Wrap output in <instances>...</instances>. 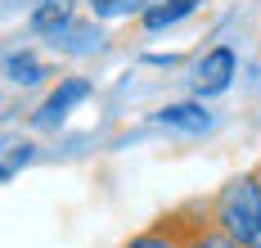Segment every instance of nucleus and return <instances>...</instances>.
I'll return each mask as SVG.
<instances>
[{
	"label": "nucleus",
	"mask_w": 261,
	"mask_h": 248,
	"mask_svg": "<svg viewBox=\"0 0 261 248\" xmlns=\"http://www.w3.org/2000/svg\"><path fill=\"white\" fill-rule=\"evenodd\" d=\"M0 176H9V167H0Z\"/></svg>",
	"instance_id": "obj_11"
},
{
	"label": "nucleus",
	"mask_w": 261,
	"mask_h": 248,
	"mask_svg": "<svg viewBox=\"0 0 261 248\" xmlns=\"http://www.w3.org/2000/svg\"><path fill=\"white\" fill-rule=\"evenodd\" d=\"M68 18H72V5H63V0H50V5H41V9L32 14V28H36V32H59Z\"/></svg>",
	"instance_id": "obj_7"
},
{
	"label": "nucleus",
	"mask_w": 261,
	"mask_h": 248,
	"mask_svg": "<svg viewBox=\"0 0 261 248\" xmlns=\"http://www.w3.org/2000/svg\"><path fill=\"white\" fill-rule=\"evenodd\" d=\"M180 248H243V244H234L230 235H221L216 226H203V230L185 235V239H180Z\"/></svg>",
	"instance_id": "obj_8"
},
{
	"label": "nucleus",
	"mask_w": 261,
	"mask_h": 248,
	"mask_svg": "<svg viewBox=\"0 0 261 248\" xmlns=\"http://www.w3.org/2000/svg\"><path fill=\"white\" fill-rule=\"evenodd\" d=\"M234 68H239V59H234L230 45L207 50V55L198 59V68H194V90H198V95H221L225 86L234 82Z\"/></svg>",
	"instance_id": "obj_2"
},
{
	"label": "nucleus",
	"mask_w": 261,
	"mask_h": 248,
	"mask_svg": "<svg viewBox=\"0 0 261 248\" xmlns=\"http://www.w3.org/2000/svg\"><path fill=\"white\" fill-rule=\"evenodd\" d=\"M158 117H162L167 127H180V131H207L212 127V117L198 109V104H167Z\"/></svg>",
	"instance_id": "obj_6"
},
{
	"label": "nucleus",
	"mask_w": 261,
	"mask_h": 248,
	"mask_svg": "<svg viewBox=\"0 0 261 248\" xmlns=\"http://www.w3.org/2000/svg\"><path fill=\"white\" fill-rule=\"evenodd\" d=\"M194 5H198V0H153V9L144 14V28H149V32L171 28V23H180V18L194 14Z\"/></svg>",
	"instance_id": "obj_4"
},
{
	"label": "nucleus",
	"mask_w": 261,
	"mask_h": 248,
	"mask_svg": "<svg viewBox=\"0 0 261 248\" xmlns=\"http://www.w3.org/2000/svg\"><path fill=\"white\" fill-rule=\"evenodd\" d=\"M5 72H9L18 86H36L41 77H45V63L32 55V50H14V55H5Z\"/></svg>",
	"instance_id": "obj_5"
},
{
	"label": "nucleus",
	"mask_w": 261,
	"mask_h": 248,
	"mask_svg": "<svg viewBox=\"0 0 261 248\" xmlns=\"http://www.w3.org/2000/svg\"><path fill=\"white\" fill-rule=\"evenodd\" d=\"M126 248H180V239L167 235V230H144V235H135Z\"/></svg>",
	"instance_id": "obj_9"
},
{
	"label": "nucleus",
	"mask_w": 261,
	"mask_h": 248,
	"mask_svg": "<svg viewBox=\"0 0 261 248\" xmlns=\"http://www.w3.org/2000/svg\"><path fill=\"white\" fill-rule=\"evenodd\" d=\"M86 95H90V82H81V77H68V82H63V86L50 95V100L41 104L36 122H41V127H59V122L68 117V109H72V104H81Z\"/></svg>",
	"instance_id": "obj_3"
},
{
	"label": "nucleus",
	"mask_w": 261,
	"mask_h": 248,
	"mask_svg": "<svg viewBox=\"0 0 261 248\" xmlns=\"http://www.w3.org/2000/svg\"><path fill=\"white\" fill-rule=\"evenodd\" d=\"M212 226L230 235L234 244H252L261 235V181L257 176H234L212 199Z\"/></svg>",
	"instance_id": "obj_1"
},
{
	"label": "nucleus",
	"mask_w": 261,
	"mask_h": 248,
	"mask_svg": "<svg viewBox=\"0 0 261 248\" xmlns=\"http://www.w3.org/2000/svg\"><path fill=\"white\" fill-rule=\"evenodd\" d=\"M140 5H153V0H130V9ZM95 14H122V0H95Z\"/></svg>",
	"instance_id": "obj_10"
}]
</instances>
